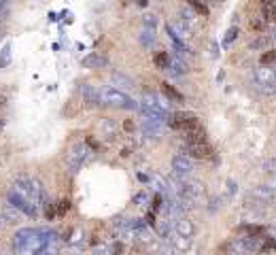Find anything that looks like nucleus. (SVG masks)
Here are the masks:
<instances>
[{
    "label": "nucleus",
    "instance_id": "15",
    "mask_svg": "<svg viewBox=\"0 0 276 255\" xmlns=\"http://www.w3.org/2000/svg\"><path fill=\"white\" fill-rule=\"evenodd\" d=\"M168 70L172 75H185L187 73V66H185V62L183 60H179V58H170V66H168Z\"/></svg>",
    "mask_w": 276,
    "mask_h": 255
},
{
    "label": "nucleus",
    "instance_id": "39",
    "mask_svg": "<svg viewBox=\"0 0 276 255\" xmlns=\"http://www.w3.org/2000/svg\"><path fill=\"white\" fill-rule=\"evenodd\" d=\"M138 2H140V4H147V0H138Z\"/></svg>",
    "mask_w": 276,
    "mask_h": 255
},
{
    "label": "nucleus",
    "instance_id": "21",
    "mask_svg": "<svg viewBox=\"0 0 276 255\" xmlns=\"http://www.w3.org/2000/svg\"><path fill=\"white\" fill-rule=\"evenodd\" d=\"M134 204L140 206V209H145V206L149 204V194H147V191H138V194L134 196Z\"/></svg>",
    "mask_w": 276,
    "mask_h": 255
},
{
    "label": "nucleus",
    "instance_id": "37",
    "mask_svg": "<svg viewBox=\"0 0 276 255\" xmlns=\"http://www.w3.org/2000/svg\"><path fill=\"white\" fill-rule=\"evenodd\" d=\"M264 4H274V0H262Z\"/></svg>",
    "mask_w": 276,
    "mask_h": 255
},
{
    "label": "nucleus",
    "instance_id": "10",
    "mask_svg": "<svg viewBox=\"0 0 276 255\" xmlns=\"http://www.w3.org/2000/svg\"><path fill=\"white\" fill-rule=\"evenodd\" d=\"M108 64V58L102 53H90L83 58V66L85 68H92V70H98V68H104Z\"/></svg>",
    "mask_w": 276,
    "mask_h": 255
},
{
    "label": "nucleus",
    "instance_id": "23",
    "mask_svg": "<svg viewBox=\"0 0 276 255\" xmlns=\"http://www.w3.org/2000/svg\"><path fill=\"white\" fill-rule=\"evenodd\" d=\"M113 81H115L117 85H121V87H132V79H128V77L121 75V73H115V75H113Z\"/></svg>",
    "mask_w": 276,
    "mask_h": 255
},
{
    "label": "nucleus",
    "instance_id": "5",
    "mask_svg": "<svg viewBox=\"0 0 276 255\" xmlns=\"http://www.w3.org/2000/svg\"><path fill=\"white\" fill-rule=\"evenodd\" d=\"M113 232L121 241H136V232H134L132 219H115L113 221Z\"/></svg>",
    "mask_w": 276,
    "mask_h": 255
},
{
    "label": "nucleus",
    "instance_id": "25",
    "mask_svg": "<svg viewBox=\"0 0 276 255\" xmlns=\"http://www.w3.org/2000/svg\"><path fill=\"white\" fill-rule=\"evenodd\" d=\"M242 230H244V232H247L249 236H262V234H264V228H262V226H244Z\"/></svg>",
    "mask_w": 276,
    "mask_h": 255
},
{
    "label": "nucleus",
    "instance_id": "8",
    "mask_svg": "<svg viewBox=\"0 0 276 255\" xmlns=\"http://www.w3.org/2000/svg\"><path fill=\"white\" fill-rule=\"evenodd\" d=\"M81 96H83V105L85 107H96V105H100V90H96V87L90 85V83H85L81 87Z\"/></svg>",
    "mask_w": 276,
    "mask_h": 255
},
{
    "label": "nucleus",
    "instance_id": "20",
    "mask_svg": "<svg viewBox=\"0 0 276 255\" xmlns=\"http://www.w3.org/2000/svg\"><path fill=\"white\" fill-rule=\"evenodd\" d=\"M100 130H102V134H106V136H113V134H115V124L110 122V119H102Z\"/></svg>",
    "mask_w": 276,
    "mask_h": 255
},
{
    "label": "nucleus",
    "instance_id": "26",
    "mask_svg": "<svg viewBox=\"0 0 276 255\" xmlns=\"http://www.w3.org/2000/svg\"><path fill=\"white\" fill-rule=\"evenodd\" d=\"M272 62H276V51H268V53L262 55V64H264V66H268V64H272Z\"/></svg>",
    "mask_w": 276,
    "mask_h": 255
},
{
    "label": "nucleus",
    "instance_id": "11",
    "mask_svg": "<svg viewBox=\"0 0 276 255\" xmlns=\"http://www.w3.org/2000/svg\"><path fill=\"white\" fill-rule=\"evenodd\" d=\"M175 230H177V236L187 238V241H191L193 234H195V226H193V221H189V219H185V217L177 221Z\"/></svg>",
    "mask_w": 276,
    "mask_h": 255
},
{
    "label": "nucleus",
    "instance_id": "16",
    "mask_svg": "<svg viewBox=\"0 0 276 255\" xmlns=\"http://www.w3.org/2000/svg\"><path fill=\"white\" fill-rule=\"evenodd\" d=\"M140 43H143V47H153V43H155V30L153 28H145L143 30V34H140Z\"/></svg>",
    "mask_w": 276,
    "mask_h": 255
},
{
    "label": "nucleus",
    "instance_id": "31",
    "mask_svg": "<svg viewBox=\"0 0 276 255\" xmlns=\"http://www.w3.org/2000/svg\"><path fill=\"white\" fill-rule=\"evenodd\" d=\"M191 4H193V9H195V11H198L200 15H206V13H208V9H206V6H204V4H200V2H195V0H193V2H191Z\"/></svg>",
    "mask_w": 276,
    "mask_h": 255
},
{
    "label": "nucleus",
    "instance_id": "32",
    "mask_svg": "<svg viewBox=\"0 0 276 255\" xmlns=\"http://www.w3.org/2000/svg\"><path fill=\"white\" fill-rule=\"evenodd\" d=\"M45 215H47V219H53V217H55V209H53V204H47V206H45Z\"/></svg>",
    "mask_w": 276,
    "mask_h": 255
},
{
    "label": "nucleus",
    "instance_id": "33",
    "mask_svg": "<svg viewBox=\"0 0 276 255\" xmlns=\"http://www.w3.org/2000/svg\"><path fill=\"white\" fill-rule=\"evenodd\" d=\"M251 26H253L255 30H264V26H266V19H253V21H251Z\"/></svg>",
    "mask_w": 276,
    "mask_h": 255
},
{
    "label": "nucleus",
    "instance_id": "40",
    "mask_svg": "<svg viewBox=\"0 0 276 255\" xmlns=\"http://www.w3.org/2000/svg\"><path fill=\"white\" fill-rule=\"evenodd\" d=\"M272 38H274V41H276V32H274V36H272Z\"/></svg>",
    "mask_w": 276,
    "mask_h": 255
},
{
    "label": "nucleus",
    "instance_id": "3",
    "mask_svg": "<svg viewBox=\"0 0 276 255\" xmlns=\"http://www.w3.org/2000/svg\"><path fill=\"white\" fill-rule=\"evenodd\" d=\"M138 109H140V113L145 115V119H151V122H160V124H164L166 119H168V111H166L164 107H160L157 98H155V96H151V94H147V96H145L143 102L138 105Z\"/></svg>",
    "mask_w": 276,
    "mask_h": 255
},
{
    "label": "nucleus",
    "instance_id": "18",
    "mask_svg": "<svg viewBox=\"0 0 276 255\" xmlns=\"http://www.w3.org/2000/svg\"><path fill=\"white\" fill-rule=\"evenodd\" d=\"M162 90H164V94L168 96V98H172V100H177V102H181V100H183V96H181V94L175 90V87H172V85H168V83H162Z\"/></svg>",
    "mask_w": 276,
    "mask_h": 255
},
{
    "label": "nucleus",
    "instance_id": "38",
    "mask_svg": "<svg viewBox=\"0 0 276 255\" xmlns=\"http://www.w3.org/2000/svg\"><path fill=\"white\" fill-rule=\"evenodd\" d=\"M160 255H172V251H168V249H166V251H162Z\"/></svg>",
    "mask_w": 276,
    "mask_h": 255
},
{
    "label": "nucleus",
    "instance_id": "29",
    "mask_svg": "<svg viewBox=\"0 0 276 255\" xmlns=\"http://www.w3.org/2000/svg\"><path fill=\"white\" fill-rule=\"evenodd\" d=\"M155 23H157L155 15H145V28H153L155 30Z\"/></svg>",
    "mask_w": 276,
    "mask_h": 255
},
{
    "label": "nucleus",
    "instance_id": "35",
    "mask_svg": "<svg viewBox=\"0 0 276 255\" xmlns=\"http://www.w3.org/2000/svg\"><path fill=\"white\" fill-rule=\"evenodd\" d=\"M236 32H238V30H236V28H232L230 32H227V36H225V45L234 41V38H236Z\"/></svg>",
    "mask_w": 276,
    "mask_h": 255
},
{
    "label": "nucleus",
    "instance_id": "14",
    "mask_svg": "<svg viewBox=\"0 0 276 255\" xmlns=\"http://www.w3.org/2000/svg\"><path fill=\"white\" fill-rule=\"evenodd\" d=\"M191 117V115H187V113H172L170 119H168V124L172 130H185V124H187V119Z\"/></svg>",
    "mask_w": 276,
    "mask_h": 255
},
{
    "label": "nucleus",
    "instance_id": "36",
    "mask_svg": "<svg viewBox=\"0 0 276 255\" xmlns=\"http://www.w3.org/2000/svg\"><path fill=\"white\" fill-rule=\"evenodd\" d=\"M4 226H6V221L2 219V215H0V234H2V228H4Z\"/></svg>",
    "mask_w": 276,
    "mask_h": 255
},
{
    "label": "nucleus",
    "instance_id": "7",
    "mask_svg": "<svg viewBox=\"0 0 276 255\" xmlns=\"http://www.w3.org/2000/svg\"><path fill=\"white\" fill-rule=\"evenodd\" d=\"M172 170H175L177 177H185V174H191L193 170V162L191 157H187L183 153H177L172 157Z\"/></svg>",
    "mask_w": 276,
    "mask_h": 255
},
{
    "label": "nucleus",
    "instance_id": "4",
    "mask_svg": "<svg viewBox=\"0 0 276 255\" xmlns=\"http://www.w3.org/2000/svg\"><path fill=\"white\" fill-rule=\"evenodd\" d=\"M90 157H92V149L85 145V142H79V145H75L73 149H70V153L66 157V164H68L70 170L77 172L85 162H88Z\"/></svg>",
    "mask_w": 276,
    "mask_h": 255
},
{
    "label": "nucleus",
    "instance_id": "17",
    "mask_svg": "<svg viewBox=\"0 0 276 255\" xmlns=\"http://www.w3.org/2000/svg\"><path fill=\"white\" fill-rule=\"evenodd\" d=\"M11 64V45L6 43L2 47V53H0V68H4V66H9Z\"/></svg>",
    "mask_w": 276,
    "mask_h": 255
},
{
    "label": "nucleus",
    "instance_id": "12",
    "mask_svg": "<svg viewBox=\"0 0 276 255\" xmlns=\"http://www.w3.org/2000/svg\"><path fill=\"white\" fill-rule=\"evenodd\" d=\"M0 215H2V219L6 221V223H19L21 219H23V213L21 211H17L15 206H11V204H6L2 211H0Z\"/></svg>",
    "mask_w": 276,
    "mask_h": 255
},
{
    "label": "nucleus",
    "instance_id": "28",
    "mask_svg": "<svg viewBox=\"0 0 276 255\" xmlns=\"http://www.w3.org/2000/svg\"><path fill=\"white\" fill-rule=\"evenodd\" d=\"M264 170L276 174V159H268V162H264Z\"/></svg>",
    "mask_w": 276,
    "mask_h": 255
},
{
    "label": "nucleus",
    "instance_id": "9",
    "mask_svg": "<svg viewBox=\"0 0 276 255\" xmlns=\"http://www.w3.org/2000/svg\"><path fill=\"white\" fill-rule=\"evenodd\" d=\"M187 151L191 153L193 157H210L212 155V149L206 140H198V142H187Z\"/></svg>",
    "mask_w": 276,
    "mask_h": 255
},
{
    "label": "nucleus",
    "instance_id": "27",
    "mask_svg": "<svg viewBox=\"0 0 276 255\" xmlns=\"http://www.w3.org/2000/svg\"><path fill=\"white\" fill-rule=\"evenodd\" d=\"M108 253H110V255H121V253H123V245H121V243L110 245V247H108Z\"/></svg>",
    "mask_w": 276,
    "mask_h": 255
},
{
    "label": "nucleus",
    "instance_id": "13",
    "mask_svg": "<svg viewBox=\"0 0 276 255\" xmlns=\"http://www.w3.org/2000/svg\"><path fill=\"white\" fill-rule=\"evenodd\" d=\"M143 130H145V136L160 138V136H162V132H164V128H162L160 122H151V119H147L145 126H143Z\"/></svg>",
    "mask_w": 276,
    "mask_h": 255
},
{
    "label": "nucleus",
    "instance_id": "30",
    "mask_svg": "<svg viewBox=\"0 0 276 255\" xmlns=\"http://www.w3.org/2000/svg\"><path fill=\"white\" fill-rule=\"evenodd\" d=\"M38 255H58V245H49V247H45V249L38 253Z\"/></svg>",
    "mask_w": 276,
    "mask_h": 255
},
{
    "label": "nucleus",
    "instance_id": "19",
    "mask_svg": "<svg viewBox=\"0 0 276 255\" xmlns=\"http://www.w3.org/2000/svg\"><path fill=\"white\" fill-rule=\"evenodd\" d=\"M155 66H157V68H168V66H170V55L166 53V51L157 53V55H155Z\"/></svg>",
    "mask_w": 276,
    "mask_h": 255
},
{
    "label": "nucleus",
    "instance_id": "1",
    "mask_svg": "<svg viewBox=\"0 0 276 255\" xmlns=\"http://www.w3.org/2000/svg\"><path fill=\"white\" fill-rule=\"evenodd\" d=\"M60 234L53 230L41 228H21L13 236V253L15 255H38L45 247L58 245Z\"/></svg>",
    "mask_w": 276,
    "mask_h": 255
},
{
    "label": "nucleus",
    "instance_id": "24",
    "mask_svg": "<svg viewBox=\"0 0 276 255\" xmlns=\"http://www.w3.org/2000/svg\"><path fill=\"white\" fill-rule=\"evenodd\" d=\"M264 19L266 21L276 19V6L274 4H264Z\"/></svg>",
    "mask_w": 276,
    "mask_h": 255
},
{
    "label": "nucleus",
    "instance_id": "22",
    "mask_svg": "<svg viewBox=\"0 0 276 255\" xmlns=\"http://www.w3.org/2000/svg\"><path fill=\"white\" fill-rule=\"evenodd\" d=\"M274 249H276V238H264V243H262V247H259V251H262V253H270Z\"/></svg>",
    "mask_w": 276,
    "mask_h": 255
},
{
    "label": "nucleus",
    "instance_id": "6",
    "mask_svg": "<svg viewBox=\"0 0 276 255\" xmlns=\"http://www.w3.org/2000/svg\"><path fill=\"white\" fill-rule=\"evenodd\" d=\"M9 204L15 206L17 211H21L23 215H28V217H36V213H38V209H36L34 204H30L26 198H21L19 194H15L13 189L9 191Z\"/></svg>",
    "mask_w": 276,
    "mask_h": 255
},
{
    "label": "nucleus",
    "instance_id": "34",
    "mask_svg": "<svg viewBox=\"0 0 276 255\" xmlns=\"http://www.w3.org/2000/svg\"><path fill=\"white\" fill-rule=\"evenodd\" d=\"M68 206H70V202H68V200H62V202H60V209H58V213H60V215H64V213L68 211Z\"/></svg>",
    "mask_w": 276,
    "mask_h": 255
},
{
    "label": "nucleus",
    "instance_id": "41",
    "mask_svg": "<svg viewBox=\"0 0 276 255\" xmlns=\"http://www.w3.org/2000/svg\"><path fill=\"white\" fill-rule=\"evenodd\" d=\"M0 19H2V17H0Z\"/></svg>",
    "mask_w": 276,
    "mask_h": 255
},
{
    "label": "nucleus",
    "instance_id": "2",
    "mask_svg": "<svg viewBox=\"0 0 276 255\" xmlns=\"http://www.w3.org/2000/svg\"><path fill=\"white\" fill-rule=\"evenodd\" d=\"M100 105L104 107H113V109H138V105L125 92L115 90V87H102L100 90Z\"/></svg>",
    "mask_w": 276,
    "mask_h": 255
}]
</instances>
